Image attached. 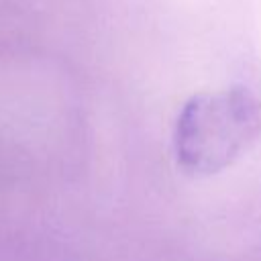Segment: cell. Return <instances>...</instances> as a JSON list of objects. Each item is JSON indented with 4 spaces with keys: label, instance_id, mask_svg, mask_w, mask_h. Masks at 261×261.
<instances>
[{
    "label": "cell",
    "instance_id": "obj_1",
    "mask_svg": "<svg viewBox=\"0 0 261 261\" xmlns=\"http://www.w3.org/2000/svg\"><path fill=\"white\" fill-rule=\"evenodd\" d=\"M261 135V102L245 88L194 96L175 122V155L192 173H216Z\"/></svg>",
    "mask_w": 261,
    "mask_h": 261
}]
</instances>
